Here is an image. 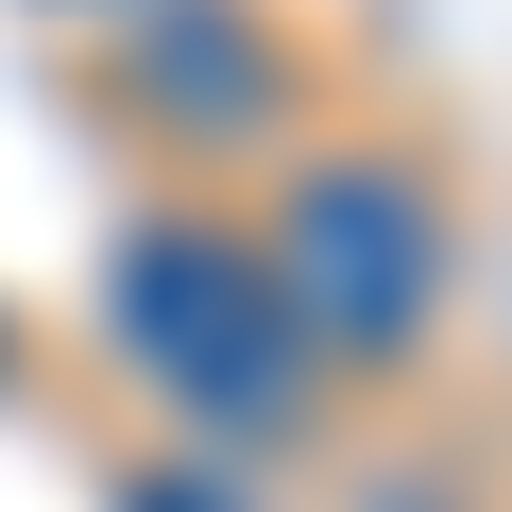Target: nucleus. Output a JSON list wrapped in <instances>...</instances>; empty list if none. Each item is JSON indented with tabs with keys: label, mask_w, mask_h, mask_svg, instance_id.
Segmentation results:
<instances>
[{
	"label": "nucleus",
	"mask_w": 512,
	"mask_h": 512,
	"mask_svg": "<svg viewBox=\"0 0 512 512\" xmlns=\"http://www.w3.org/2000/svg\"><path fill=\"white\" fill-rule=\"evenodd\" d=\"M120 359L205 427V444H274L308 410V325L274 291V256L222 222H154L120 239Z\"/></svg>",
	"instance_id": "nucleus-1"
},
{
	"label": "nucleus",
	"mask_w": 512,
	"mask_h": 512,
	"mask_svg": "<svg viewBox=\"0 0 512 512\" xmlns=\"http://www.w3.org/2000/svg\"><path fill=\"white\" fill-rule=\"evenodd\" d=\"M256 256H274L308 359H410V342L444 325V205H427V171H393V154H325V171L274 205Z\"/></svg>",
	"instance_id": "nucleus-2"
},
{
	"label": "nucleus",
	"mask_w": 512,
	"mask_h": 512,
	"mask_svg": "<svg viewBox=\"0 0 512 512\" xmlns=\"http://www.w3.org/2000/svg\"><path fill=\"white\" fill-rule=\"evenodd\" d=\"M120 512H222V478H205V461H171V478H137Z\"/></svg>",
	"instance_id": "nucleus-3"
}]
</instances>
